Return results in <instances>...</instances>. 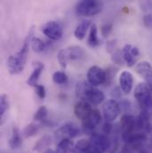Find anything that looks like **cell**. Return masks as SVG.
<instances>
[{
  "instance_id": "cell-1",
  "label": "cell",
  "mask_w": 152,
  "mask_h": 153,
  "mask_svg": "<svg viewBox=\"0 0 152 153\" xmlns=\"http://www.w3.org/2000/svg\"><path fill=\"white\" fill-rule=\"evenodd\" d=\"M34 27H31L28 36L26 37L23 45L22 48L20 49L19 52H17L15 54L10 56L7 60V68L12 75H18L22 73L25 68L26 62H27V58H28V53L30 51V46L31 44V40L34 38Z\"/></svg>"
},
{
  "instance_id": "cell-2",
  "label": "cell",
  "mask_w": 152,
  "mask_h": 153,
  "mask_svg": "<svg viewBox=\"0 0 152 153\" xmlns=\"http://www.w3.org/2000/svg\"><path fill=\"white\" fill-rule=\"evenodd\" d=\"M75 93L77 98L87 101L93 105H100L105 100L104 93L88 82H78L76 85Z\"/></svg>"
},
{
  "instance_id": "cell-3",
  "label": "cell",
  "mask_w": 152,
  "mask_h": 153,
  "mask_svg": "<svg viewBox=\"0 0 152 153\" xmlns=\"http://www.w3.org/2000/svg\"><path fill=\"white\" fill-rule=\"evenodd\" d=\"M86 56L85 51L78 45H72L67 48L62 49L58 53V62L62 69H66L69 62L81 61Z\"/></svg>"
},
{
  "instance_id": "cell-4",
  "label": "cell",
  "mask_w": 152,
  "mask_h": 153,
  "mask_svg": "<svg viewBox=\"0 0 152 153\" xmlns=\"http://www.w3.org/2000/svg\"><path fill=\"white\" fill-rule=\"evenodd\" d=\"M134 97L141 111H152V92L146 83H140L134 89Z\"/></svg>"
},
{
  "instance_id": "cell-5",
  "label": "cell",
  "mask_w": 152,
  "mask_h": 153,
  "mask_svg": "<svg viewBox=\"0 0 152 153\" xmlns=\"http://www.w3.org/2000/svg\"><path fill=\"white\" fill-rule=\"evenodd\" d=\"M103 3L101 0H80L76 7L77 15L91 17L102 11Z\"/></svg>"
},
{
  "instance_id": "cell-6",
  "label": "cell",
  "mask_w": 152,
  "mask_h": 153,
  "mask_svg": "<svg viewBox=\"0 0 152 153\" xmlns=\"http://www.w3.org/2000/svg\"><path fill=\"white\" fill-rule=\"evenodd\" d=\"M87 82L93 86H99L107 81V72L101 67L94 65L89 68L86 73Z\"/></svg>"
},
{
  "instance_id": "cell-7",
  "label": "cell",
  "mask_w": 152,
  "mask_h": 153,
  "mask_svg": "<svg viewBox=\"0 0 152 153\" xmlns=\"http://www.w3.org/2000/svg\"><path fill=\"white\" fill-rule=\"evenodd\" d=\"M121 113L120 104L115 100L110 99L102 105V115L107 122H113Z\"/></svg>"
},
{
  "instance_id": "cell-8",
  "label": "cell",
  "mask_w": 152,
  "mask_h": 153,
  "mask_svg": "<svg viewBox=\"0 0 152 153\" xmlns=\"http://www.w3.org/2000/svg\"><path fill=\"white\" fill-rule=\"evenodd\" d=\"M90 143L92 147L102 153L109 152L111 148V141L105 134L92 133Z\"/></svg>"
},
{
  "instance_id": "cell-9",
  "label": "cell",
  "mask_w": 152,
  "mask_h": 153,
  "mask_svg": "<svg viewBox=\"0 0 152 153\" xmlns=\"http://www.w3.org/2000/svg\"><path fill=\"white\" fill-rule=\"evenodd\" d=\"M42 32L50 40H55V41L60 40L63 35V30L62 26L54 21H51L44 24L42 26Z\"/></svg>"
},
{
  "instance_id": "cell-10",
  "label": "cell",
  "mask_w": 152,
  "mask_h": 153,
  "mask_svg": "<svg viewBox=\"0 0 152 153\" xmlns=\"http://www.w3.org/2000/svg\"><path fill=\"white\" fill-rule=\"evenodd\" d=\"M79 134H80V129L78 128L76 125L73 123H68V124L62 126L56 130L55 138L59 140H62L66 138L71 139V138H75L76 136H78Z\"/></svg>"
},
{
  "instance_id": "cell-11",
  "label": "cell",
  "mask_w": 152,
  "mask_h": 153,
  "mask_svg": "<svg viewBox=\"0 0 152 153\" xmlns=\"http://www.w3.org/2000/svg\"><path fill=\"white\" fill-rule=\"evenodd\" d=\"M102 115L98 110H93L91 113L82 120V127L85 133H92L93 129L101 123Z\"/></svg>"
},
{
  "instance_id": "cell-12",
  "label": "cell",
  "mask_w": 152,
  "mask_h": 153,
  "mask_svg": "<svg viewBox=\"0 0 152 153\" xmlns=\"http://www.w3.org/2000/svg\"><path fill=\"white\" fill-rule=\"evenodd\" d=\"M122 54L127 67L131 68L135 65L136 60L140 56V51L136 46L127 44L122 48Z\"/></svg>"
},
{
  "instance_id": "cell-13",
  "label": "cell",
  "mask_w": 152,
  "mask_h": 153,
  "mask_svg": "<svg viewBox=\"0 0 152 153\" xmlns=\"http://www.w3.org/2000/svg\"><path fill=\"white\" fill-rule=\"evenodd\" d=\"M136 72L142 76L152 92V66L147 61H143L136 65Z\"/></svg>"
},
{
  "instance_id": "cell-14",
  "label": "cell",
  "mask_w": 152,
  "mask_h": 153,
  "mask_svg": "<svg viewBox=\"0 0 152 153\" xmlns=\"http://www.w3.org/2000/svg\"><path fill=\"white\" fill-rule=\"evenodd\" d=\"M120 125H121L122 133H132L134 131H140L138 129L137 117L133 115H123V117H121Z\"/></svg>"
},
{
  "instance_id": "cell-15",
  "label": "cell",
  "mask_w": 152,
  "mask_h": 153,
  "mask_svg": "<svg viewBox=\"0 0 152 153\" xmlns=\"http://www.w3.org/2000/svg\"><path fill=\"white\" fill-rule=\"evenodd\" d=\"M119 87L125 94H130L133 86V76L129 71H123L119 76Z\"/></svg>"
},
{
  "instance_id": "cell-16",
  "label": "cell",
  "mask_w": 152,
  "mask_h": 153,
  "mask_svg": "<svg viewBox=\"0 0 152 153\" xmlns=\"http://www.w3.org/2000/svg\"><path fill=\"white\" fill-rule=\"evenodd\" d=\"M150 113L146 111H141L140 115L137 117L138 129L145 134H150L152 132V125L150 119Z\"/></svg>"
},
{
  "instance_id": "cell-17",
  "label": "cell",
  "mask_w": 152,
  "mask_h": 153,
  "mask_svg": "<svg viewBox=\"0 0 152 153\" xmlns=\"http://www.w3.org/2000/svg\"><path fill=\"white\" fill-rule=\"evenodd\" d=\"M93 111L92 104L88 102L87 101L81 100L77 102L74 107V114L78 119H85L88 115Z\"/></svg>"
},
{
  "instance_id": "cell-18",
  "label": "cell",
  "mask_w": 152,
  "mask_h": 153,
  "mask_svg": "<svg viewBox=\"0 0 152 153\" xmlns=\"http://www.w3.org/2000/svg\"><path fill=\"white\" fill-rule=\"evenodd\" d=\"M34 70L33 71L31 72V74L30 75L28 80H27V84L30 85V86H32V87H35L37 85H38V80H39V76L41 75V73L43 72L44 71V65L41 62H35L34 63Z\"/></svg>"
},
{
  "instance_id": "cell-19",
  "label": "cell",
  "mask_w": 152,
  "mask_h": 153,
  "mask_svg": "<svg viewBox=\"0 0 152 153\" xmlns=\"http://www.w3.org/2000/svg\"><path fill=\"white\" fill-rule=\"evenodd\" d=\"M91 27V21L90 20H83L75 29L74 30V36L78 40H83L85 38L86 32Z\"/></svg>"
},
{
  "instance_id": "cell-20",
  "label": "cell",
  "mask_w": 152,
  "mask_h": 153,
  "mask_svg": "<svg viewBox=\"0 0 152 153\" xmlns=\"http://www.w3.org/2000/svg\"><path fill=\"white\" fill-rule=\"evenodd\" d=\"M74 143L71 139L66 138V139H62L60 141V143H58L55 152L56 153H73L74 150Z\"/></svg>"
},
{
  "instance_id": "cell-21",
  "label": "cell",
  "mask_w": 152,
  "mask_h": 153,
  "mask_svg": "<svg viewBox=\"0 0 152 153\" xmlns=\"http://www.w3.org/2000/svg\"><path fill=\"white\" fill-rule=\"evenodd\" d=\"M22 144V138L21 135V132L17 127H13L12 131V135L9 139V146L13 150L19 149Z\"/></svg>"
},
{
  "instance_id": "cell-22",
  "label": "cell",
  "mask_w": 152,
  "mask_h": 153,
  "mask_svg": "<svg viewBox=\"0 0 152 153\" xmlns=\"http://www.w3.org/2000/svg\"><path fill=\"white\" fill-rule=\"evenodd\" d=\"M102 44L100 38L98 37V30H97V26L95 24L92 25L90 28V31H89V35L87 38V45L93 48L99 46Z\"/></svg>"
},
{
  "instance_id": "cell-23",
  "label": "cell",
  "mask_w": 152,
  "mask_h": 153,
  "mask_svg": "<svg viewBox=\"0 0 152 153\" xmlns=\"http://www.w3.org/2000/svg\"><path fill=\"white\" fill-rule=\"evenodd\" d=\"M52 144V138L50 135L48 134H44V136H42L38 142L35 144L34 147V151L37 152H43V151H46L47 148Z\"/></svg>"
},
{
  "instance_id": "cell-24",
  "label": "cell",
  "mask_w": 152,
  "mask_h": 153,
  "mask_svg": "<svg viewBox=\"0 0 152 153\" xmlns=\"http://www.w3.org/2000/svg\"><path fill=\"white\" fill-rule=\"evenodd\" d=\"M92 148L90 141L85 139L79 140L74 146L73 153H88Z\"/></svg>"
},
{
  "instance_id": "cell-25",
  "label": "cell",
  "mask_w": 152,
  "mask_h": 153,
  "mask_svg": "<svg viewBox=\"0 0 152 153\" xmlns=\"http://www.w3.org/2000/svg\"><path fill=\"white\" fill-rule=\"evenodd\" d=\"M53 81L57 85H65L69 82V76L64 71H55L53 74Z\"/></svg>"
},
{
  "instance_id": "cell-26",
  "label": "cell",
  "mask_w": 152,
  "mask_h": 153,
  "mask_svg": "<svg viewBox=\"0 0 152 153\" xmlns=\"http://www.w3.org/2000/svg\"><path fill=\"white\" fill-rule=\"evenodd\" d=\"M39 131V126L37 124H34V123H31L30 125H28L24 130H23V135L24 137L26 138H30V137H33L35 136Z\"/></svg>"
},
{
  "instance_id": "cell-27",
  "label": "cell",
  "mask_w": 152,
  "mask_h": 153,
  "mask_svg": "<svg viewBox=\"0 0 152 153\" xmlns=\"http://www.w3.org/2000/svg\"><path fill=\"white\" fill-rule=\"evenodd\" d=\"M30 46L32 48V50L37 53H42L44 48H45V44L44 42L38 38H33L32 40H31V44H30Z\"/></svg>"
},
{
  "instance_id": "cell-28",
  "label": "cell",
  "mask_w": 152,
  "mask_h": 153,
  "mask_svg": "<svg viewBox=\"0 0 152 153\" xmlns=\"http://www.w3.org/2000/svg\"><path fill=\"white\" fill-rule=\"evenodd\" d=\"M48 114V110L45 106H41L40 108H38V110L36 111V113L34 114V120L35 121H43L46 118Z\"/></svg>"
},
{
  "instance_id": "cell-29",
  "label": "cell",
  "mask_w": 152,
  "mask_h": 153,
  "mask_svg": "<svg viewBox=\"0 0 152 153\" xmlns=\"http://www.w3.org/2000/svg\"><path fill=\"white\" fill-rule=\"evenodd\" d=\"M9 108V99L8 96L3 94L0 97V115L3 117Z\"/></svg>"
},
{
  "instance_id": "cell-30",
  "label": "cell",
  "mask_w": 152,
  "mask_h": 153,
  "mask_svg": "<svg viewBox=\"0 0 152 153\" xmlns=\"http://www.w3.org/2000/svg\"><path fill=\"white\" fill-rule=\"evenodd\" d=\"M123 60H124V58H123L122 51L120 52L116 49L115 52L111 53V61L116 64H122Z\"/></svg>"
},
{
  "instance_id": "cell-31",
  "label": "cell",
  "mask_w": 152,
  "mask_h": 153,
  "mask_svg": "<svg viewBox=\"0 0 152 153\" xmlns=\"http://www.w3.org/2000/svg\"><path fill=\"white\" fill-rule=\"evenodd\" d=\"M34 88H35V92H36L37 95H38L40 99H44V98H45L46 91H45V87H44L43 85H39V84H38Z\"/></svg>"
},
{
  "instance_id": "cell-32",
  "label": "cell",
  "mask_w": 152,
  "mask_h": 153,
  "mask_svg": "<svg viewBox=\"0 0 152 153\" xmlns=\"http://www.w3.org/2000/svg\"><path fill=\"white\" fill-rule=\"evenodd\" d=\"M111 30H112V23H106L102 25V30H101L102 34L104 38H107L111 33Z\"/></svg>"
},
{
  "instance_id": "cell-33",
  "label": "cell",
  "mask_w": 152,
  "mask_h": 153,
  "mask_svg": "<svg viewBox=\"0 0 152 153\" xmlns=\"http://www.w3.org/2000/svg\"><path fill=\"white\" fill-rule=\"evenodd\" d=\"M106 50L110 53L115 52L116 50V40H109L106 43Z\"/></svg>"
},
{
  "instance_id": "cell-34",
  "label": "cell",
  "mask_w": 152,
  "mask_h": 153,
  "mask_svg": "<svg viewBox=\"0 0 152 153\" xmlns=\"http://www.w3.org/2000/svg\"><path fill=\"white\" fill-rule=\"evenodd\" d=\"M143 23H144L145 27H147V28H152V14L151 13L146 14V15L143 17Z\"/></svg>"
},
{
  "instance_id": "cell-35",
  "label": "cell",
  "mask_w": 152,
  "mask_h": 153,
  "mask_svg": "<svg viewBox=\"0 0 152 153\" xmlns=\"http://www.w3.org/2000/svg\"><path fill=\"white\" fill-rule=\"evenodd\" d=\"M102 129H103L104 134H110V133H111V131H112V129H113V126H112L111 122H107V121H106V123L103 125Z\"/></svg>"
},
{
  "instance_id": "cell-36",
  "label": "cell",
  "mask_w": 152,
  "mask_h": 153,
  "mask_svg": "<svg viewBox=\"0 0 152 153\" xmlns=\"http://www.w3.org/2000/svg\"><path fill=\"white\" fill-rule=\"evenodd\" d=\"M88 153H102V152H100V151H98V150H96V149H94L93 147H92L91 148V150H90V152Z\"/></svg>"
},
{
  "instance_id": "cell-37",
  "label": "cell",
  "mask_w": 152,
  "mask_h": 153,
  "mask_svg": "<svg viewBox=\"0 0 152 153\" xmlns=\"http://www.w3.org/2000/svg\"><path fill=\"white\" fill-rule=\"evenodd\" d=\"M44 153H56L55 152V151H53V150H51V149H47L46 151H44Z\"/></svg>"
},
{
  "instance_id": "cell-38",
  "label": "cell",
  "mask_w": 152,
  "mask_h": 153,
  "mask_svg": "<svg viewBox=\"0 0 152 153\" xmlns=\"http://www.w3.org/2000/svg\"><path fill=\"white\" fill-rule=\"evenodd\" d=\"M137 153H148L146 151H143V150H141V151H139Z\"/></svg>"
},
{
  "instance_id": "cell-39",
  "label": "cell",
  "mask_w": 152,
  "mask_h": 153,
  "mask_svg": "<svg viewBox=\"0 0 152 153\" xmlns=\"http://www.w3.org/2000/svg\"><path fill=\"white\" fill-rule=\"evenodd\" d=\"M151 144H152V136H151Z\"/></svg>"
}]
</instances>
